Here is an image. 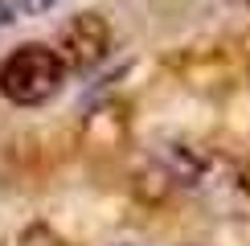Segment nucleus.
I'll return each mask as SVG.
<instances>
[{"instance_id": "obj_1", "label": "nucleus", "mask_w": 250, "mask_h": 246, "mask_svg": "<svg viewBox=\"0 0 250 246\" xmlns=\"http://www.w3.org/2000/svg\"><path fill=\"white\" fill-rule=\"evenodd\" d=\"M66 62L49 45H21L0 62V95L17 107H41L62 90Z\"/></svg>"}, {"instance_id": "obj_2", "label": "nucleus", "mask_w": 250, "mask_h": 246, "mask_svg": "<svg viewBox=\"0 0 250 246\" xmlns=\"http://www.w3.org/2000/svg\"><path fill=\"white\" fill-rule=\"evenodd\" d=\"M107 49H111V29H107V20H103L99 13H78L66 29H62V37H58V54H62V62H66V70L99 66Z\"/></svg>"}, {"instance_id": "obj_3", "label": "nucleus", "mask_w": 250, "mask_h": 246, "mask_svg": "<svg viewBox=\"0 0 250 246\" xmlns=\"http://www.w3.org/2000/svg\"><path fill=\"white\" fill-rule=\"evenodd\" d=\"M58 0H13V8L17 13H25V17H41V13H49Z\"/></svg>"}, {"instance_id": "obj_4", "label": "nucleus", "mask_w": 250, "mask_h": 246, "mask_svg": "<svg viewBox=\"0 0 250 246\" xmlns=\"http://www.w3.org/2000/svg\"><path fill=\"white\" fill-rule=\"evenodd\" d=\"M13 13H17V8H13V0H0V29H4L8 20H13Z\"/></svg>"}, {"instance_id": "obj_5", "label": "nucleus", "mask_w": 250, "mask_h": 246, "mask_svg": "<svg viewBox=\"0 0 250 246\" xmlns=\"http://www.w3.org/2000/svg\"><path fill=\"white\" fill-rule=\"evenodd\" d=\"M242 4H250V0H242Z\"/></svg>"}]
</instances>
